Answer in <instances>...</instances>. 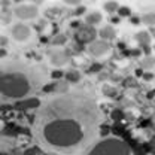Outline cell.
<instances>
[{
  "mask_svg": "<svg viewBox=\"0 0 155 155\" xmlns=\"http://www.w3.org/2000/svg\"><path fill=\"white\" fill-rule=\"evenodd\" d=\"M136 39H137V42L146 49V51H149V42H151V36H149V33L148 31H140V33H137L136 35Z\"/></svg>",
  "mask_w": 155,
  "mask_h": 155,
  "instance_id": "cell-8",
  "label": "cell"
},
{
  "mask_svg": "<svg viewBox=\"0 0 155 155\" xmlns=\"http://www.w3.org/2000/svg\"><path fill=\"white\" fill-rule=\"evenodd\" d=\"M104 9L107 11V12H115L119 9V5L116 3V2H106L104 3Z\"/></svg>",
  "mask_w": 155,
  "mask_h": 155,
  "instance_id": "cell-12",
  "label": "cell"
},
{
  "mask_svg": "<svg viewBox=\"0 0 155 155\" xmlns=\"http://www.w3.org/2000/svg\"><path fill=\"white\" fill-rule=\"evenodd\" d=\"M118 12H119V15H121V17H128V15L131 14V12H130V9H128V8H124V6H119Z\"/></svg>",
  "mask_w": 155,
  "mask_h": 155,
  "instance_id": "cell-14",
  "label": "cell"
},
{
  "mask_svg": "<svg viewBox=\"0 0 155 155\" xmlns=\"http://www.w3.org/2000/svg\"><path fill=\"white\" fill-rule=\"evenodd\" d=\"M49 57H51V61H52V64L54 66H64L66 63H67V54L64 52V51H51L49 52Z\"/></svg>",
  "mask_w": 155,
  "mask_h": 155,
  "instance_id": "cell-7",
  "label": "cell"
},
{
  "mask_svg": "<svg viewBox=\"0 0 155 155\" xmlns=\"http://www.w3.org/2000/svg\"><path fill=\"white\" fill-rule=\"evenodd\" d=\"M100 21H101V14H98V12H91V14L87 15L88 24H98Z\"/></svg>",
  "mask_w": 155,
  "mask_h": 155,
  "instance_id": "cell-10",
  "label": "cell"
},
{
  "mask_svg": "<svg viewBox=\"0 0 155 155\" xmlns=\"http://www.w3.org/2000/svg\"><path fill=\"white\" fill-rule=\"evenodd\" d=\"M46 72L39 66L0 69V94L8 98H25L45 85Z\"/></svg>",
  "mask_w": 155,
  "mask_h": 155,
  "instance_id": "cell-2",
  "label": "cell"
},
{
  "mask_svg": "<svg viewBox=\"0 0 155 155\" xmlns=\"http://www.w3.org/2000/svg\"><path fill=\"white\" fill-rule=\"evenodd\" d=\"M142 21H143L146 25H155V12L145 14V15L142 17Z\"/></svg>",
  "mask_w": 155,
  "mask_h": 155,
  "instance_id": "cell-11",
  "label": "cell"
},
{
  "mask_svg": "<svg viewBox=\"0 0 155 155\" xmlns=\"http://www.w3.org/2000/svg\"><path fill=\"white\" fill-rule=\"evenodd\" d=\"M79 155H134L128 143L115 136H104L96 139Z\"/></svg>",
  "mask_w": 155,
  "mask_h": 155,
  "instance_id": "cell-3",
  "label": "cell"
},
{
  "mask_svg": "<svg viewBox=\"0 0 155 155\" xmlns=\"http://www.w3.org/2000/svg\"><path fill=\"white\" fill-rule=\"evenodd\" d=\"M14 12L19 19H33L36 18L39 14L38 8L33 6V5H19V6L15 8Z\"/></svg>",
  "mask_w": 155,
  "mask_h": 155,
  "instance_id": "cell-4",
  "label": "cell"
},
{
  "mask_svg": "<svg viewBox=\"0 0 155 155\" xmlns=\"http://www.w3.org/2000/svg\"><path fill=\"white\" fill-rule=\"evenodd\" d=\"M103 121L101 107L93 93L66 90L42 101L33 130L36 142L46 152L79 155L100 137Z\"/></svg>",
  "mask_w": 155,
  "mask_h": 155,
  "instance_id": "cell-1",
  "label": "cell"
},
{
  "mask_svg": "<svg viewBox=\"0 0 155 155\" xmlns=\"http://www.w3.org/2000/svg\"><path fill=\"white\" fill-rule=\"evenodd\" d=\"M12 36L15 40H18V42H27L28 39L31 38V28L28 27V25H25V24H17V25H14V28H12Z\"/></svg>",
  "mask_w": 155,
  "mask_h": 155,
  "instance_id": "cell-6",
  "label": "cell"
},
{
  "mask_svg": "<svg viewBox=\"0 0 155 155\" xmlns=\"http://www.w3.org/2000/svg\"><path fill=\"white\" fill-rule=\"evenodd\" d=\"M98 35H100L101 39H112L115 36V30H114L112 25H104L103 28H100Z\"/></svg>",
  "mask_w": 155,
  "mask_h": 155,
  "instance_id": "cell-9",
  "label": "cell"
},
{
  "mask_svg": "<svg viewBox=\"0 0 155 155\" xmlns=\"http://www.w3.org/2000/svg\"><path fill=\"white\" fill-rule=\"evenodd\" d=\"M64 42H66V36H57V38H54V43L55 45H61Z\"/></svg>",
  "mask_w": 155,
  "mask_h": 155,
  "instance_id": "cell-15",
  "label": "cell"
},
{
  "mask_svg": "<svg viewBox=\"0 0 155 155\" xmlns=\"http://www.w3.org/2000/svg\"><path fill=\"white\" fill-rule=\"evenodd\" d=\"M142 64H143L145 67H154V66H155V58H152V57H148V58H145Z\"/></svg>",
  "mask_w": 155,
  "mask_h": 155,
  "instance_id": "cell-13",
  "label": "cell"
},
{
  "mask_svg": "<svg viewBox=\"0 0 155 155\" xmlns=\"http://www.w3.org/2000/svg\"><path fill=\"white\" fill-rule=\"evenodd\" d=\"M149 154L155 155V136H154V139L151 140V143H149Z\"/></svg>",
  "mask_w": 155,
  "mask_h": 155,
  "instance_id": "cell-16",
  "label": "cell"
},
{
  "mask_svg": "<svg viewBox=\"0 0 155 155\" xmlns=\"http://www.w3.org/2000/svg\"><path fill=\"white\" fill-rule=\"evenodd\" d=\"M152 78H154L152 73H145V75H143V79H145V81H151Z\"/></svg>",
  "mask_w": 155,
  "mask_h": 155,
  "instance_id": "cell-17",
  "label": "cell"
},
{
  "mask_svg": "<svg viewBox=\"0 0 155 155\" xmlns=\"http://www.w3.org/2000/svg\"><path fill=\"white\" fill-rule=\"evenodd\" d=\"M110 49L109 43L104 42V40H93L90 45H88V52L93 55V57H101L104 54H107Z\"/></svg>",
  "mask_w": 155,
  "mask_h": 155,
  "instance_id": "cell-5",
  "label": "cell"
}]
</instances>
